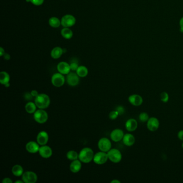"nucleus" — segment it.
Here are the masks:
<instances>
[{"label": "nucleus", "mask_w": 183, "mask_h": 183, "mask_svg": "<svg viewBox=\"0 0 183 183\" xmlns=\"http://www.w3.org/2000/svg\"><path fill=\"white\" fill-rule=\"evenodd\" d=\"M35 103L38 108L45 109L49 106L51 100L49 97L46 94L39 93L37 97H35Z\"/></svg>", "instance_id": "1"}, {"label": "nucleus", "mask_w": 183, "mask_h": 183, "mask_svg": "<svg viewBox=\"0 0 183 183\" xmlns=\"http://www.w3.org/2000/svg\"><path fill=\"white\" fill-rule=\"evenodd\" d=\"M94 153L92 149L89 147L83 148L79 154V159L82 163H89L93 161Z\"/></svg>", "instance_id": "2"}, {"label": "nucleus", "mask_w": 183, "mask_h": 183, "mask_svg": "<svg viewBox=\"0 0 183 183\" xmlns=\"http://www.w3.org/2000/svg\"><path fill=\"white\" fill-rule=\"evenodd\" d=\"M33 118L37 123L42 124L45 123L49 118V115L44 109H40L33 113Z\"/></svg>", "instance_id": "3"}, {"label": "nucleus", "mask_w": 183, "mask_h": 183, "mask_svg": "<svg viewBox=\"0 0 183 183\" xmlns=\"http://www.w3.org/2000/svg\"><path fill=\"white\" fill-rule=\"evenodd\" d=\"M108 159L114 163H118L122 159V154L118 149L115 148L111 149L108 152Z\"/></svg>", "instance_id": "4"}, {"label": "nucleus", "mask_w": 183, "mask_h": 183, "mask_svg": "<svg viewBox=\"0 0 183 183\" xmlns=\"http://www.w3.org/2000/svg\"><path fill=\"white\" fill-rule=\"evenodd\" d=\"M61 25L64 27H71L76 23V18L71 14H67L64 16L61 20Z\"/></svg>", "instance_id": "5"}, {"label": "nucleus", "mask_w": 183, "mask_h": 183, "mask_svg": "<svg viewBox=\"0 0 183 183\" xmlns=\"http://www.w3.org/2000/svg\"><path fill=\"white\" fill-rule=\"evenodd\" d=\"M108 159V155L106 152L101 151L94 155L93 161L95 163L101 165L106 163Z\"/></svg>", "instance_id": "6"}, {"label": "nucleus", "mask_w": 183, "mask_h": 183, "mask_svg": "<svg viewBox=\"0 0 183 183\" xmlns=\"http://www.w3.org/2000/svg\"><path fill=\"white\" fill-rule=\"evenodd\" d=\"M51 82L54 86L61 87L63 86L65 82L64 75L60 73H55L51 78Z\"/></svg>", "instance_id": "7"}, {"label": "nucleus", "mask_w": 183, "mask_h": 183, "mask_svg": "<svg viewBox=\"0 0 183 183\" xmlns=\"http://www.w3.org/2000/svg\"><path fill=\"white\" fill-rule=\"evenodd\" d=\"M98 147L101 151L108 152L111 149L112 145L109 139L106 137H103L98 141Z\"/></svg>", "instance_id": "8"}, {"label": "nucleus", "mask_w": 183, "mask_h": 183, "mask_svg": "<svg viewBox=\"0 0 183 183\" xmlns=\"http://www.w3.org/2000/svg\"><path fill=\"white\" fill-rule=\"evenodd\" d=\"M22 180L25 183H35L37 182L38 177L35 172L27 171L24 172L22 176Z\"/></svg>", "instance_id": "9"}, {"label": "nucleus", "mask_w": 183, "mask_h": 183, "mask_svg": "<svg viewBox=\"0 0 183 183\" xmlns=\"http://www.w3.org/2000/svg\"><path fill=\"white\" fill-rule=\"evenodd\" d=\"M66 81L70 86H76L79 83V77L77 73L71 71L67 75Z\"/></svg>", "instance_id": "10"}, {"label": "nucleus", "mask_w": 183, "mask_h": 183, "mask_svg": "<svg viewBox=\"0 0 183 183\" xmlns=\"http://www.w3.org/2000/svg\"><path fill=\"white\" fill-rule=\"evenodd\" d=\"M49 140V134L45 130L40 131L37 136V142L40 146L46 145Z\"/></svg>", "instance_id": "11"}, {"label": "nucleus", "mask_w": 183, "mask_h": 183, "mask_svg": "<svg viewBox=\"0 0 183 183\" xmlns=\"http://www.w3.org/2000/svg\"><path fill=\"white\" fill-rule=\"evenodd\" d=\"M39 154L42 158L49 159L53 154V151L50 147L47 145H44L40 147Z\"/></svg>", "instance_id": "12"}, {"label": "nucleus", "mask_w": 183, "mask_h": 183, "mask_svg": "<svg viewBox=\"0 0 183 183\" xmlns=\"http://www.w3.org/2000/svg\"><path fill=\"white\" fill-rule=\"evenodd\" d=\"M148 130L151 132H155L158 130L159 126V122L157 118L155 117L150 118L147 123Z\"/></svg>", "instance_id": "13"}, {"label": "nucleus", "mask_w": 183, "mask_h": 183, "mask_svg": "<svg viewBox=\"0 0 183 183\" xmlns=\"http://www.w3.org/2000/svg\"><path fill=\"white\" fill-rule=\"evenodd\" d=\"M57 69L59 73H61L63 75H67L71 71L70 64L64 61L60 62L57 64Z\"/></svg>", "instance_id": "14"}, {"label": "nucleus", "mask_w": 183, "mask_h": 183, "mask_svg": "<svg viewBox=\"0 0 183 183\" xmlns=\"http://www.w3.org/2000/svg\"><path fill=\"white\" fill-rule=\"evenodd\" d=\"M124 132L120 129H115L111 133V139L114 142H118L123 139L124 136Z\"/></svg>", "instance_id": "15"}, {"label": "nucleus", "mask_w": 183, "mask_h": 183, "mask_svg": "<svg viewBox=\"0 0 183 183\" xmlns=\"http://www.w3.org/2000/svg\"><path fill=\"white\" fill-rule=\"evenodd\" d=\"M25 148L26 150L30 153L35 154L39 152L40 148L39 145L37 142H36L33 141H29V142H27Z\"/></svg>", "instance_id": "16"}, {"label": "nucleus", "mask_w": 183, "mask_h": 183, "mask_svg": "<svg viewBox=\"0 0 183 183\" xmlns=\"http://www.w3.org/2000/svg\"><path fill=\"white\" fill-rule=\"evenodd\" d=\"M128 101L133 106H139L142 104L143 99L141 96L137 94H134L129 96Z\"/></svg>", "instance_id": "17"}, {"label": "nucleus", "mask_w": 183, "mask_h": 183, "mask_svg": "<svg viewBox=\"0 0 183 183\" xmlns=\"http://www.w3.org/2000/svg\"><path fill=\"white\" fill-rule=\"evenodd\" d=\"M137 120L134 119H128L127 121H126V124H125V127L127 130H128V132H134L135 130H137Z\"/></svg>", "instance_id": "18"}, {"label": "nucleus", "mask_w": 183, "mask_h": 183, "mask_svg": "<svg viewBox=\"0 0 183 183\" xmlns=\"http://www.w3.org/2000/svg\"><path fill=\"white\" fill-rule=\"evenodd\" d=\"M69 168H70V170L73 173H77L79 172L82 168L81 161L79 159V160L78 159L74 161H72L70 164Z\"/></svg>", "instance_id": "19"}, {"label": "nucleus", "mask_w": 183, "mask_h": 183, "mask_svg": "<svg viewBox=\"0 0 183 183\" xmlns=\"http://www.w3.org/2000/svg\"><path fill=\"white\" fill-rule=\"evenodd\" d=\"M123 141L124 145L128 147L132 146L135 142V137L131 134L127 133L124 135V137L123 139Z\"/></svg>", "instance_id": "20"}, {"label": "nucleus", "mask_w": 183, "mask_h": 183, "mask_svg": "<svg viewBox=\"0 0 183 183\" xmlns=\"http://www.w3.org/2000/svg\"><path fill=\"white\" fill-rule=\"evenodd\" d=\"M64 53V49H62L60 47H55L51 51V57H52L54 59H59L60 57L62 56Z\"/></svg>", "instance_id": "21"}, {"label": "nucleus", "mask_w": 183, "mask_h": 183, "mask_svg": "<svg viewBox=\"0 0 183 183\" xmlns=\"http://www.w3.org/2000/svg\"><path fill=\"white\" fill-rule=\"evenodd\" d=\"M11 172L15 176L20 177L22 176L24 173V170L22 166L19 164H16L11 169Z\"/></svg>", "instance_id": "22"}, {"label": "nucleus", "mask_w": 183, "mask_h": 183, "mask_svg": "<svg viewBox=\"0 0 183 183\" xmlns=\"http://www.w3.org/2000/svg\"><path fill=\"white\" fill-rule=\"evenodd\" d=\"M49 24L50 27L53 28H58L61 25V20L57 17H52L49 19Z\"/></svg>", "instance_id": "23"}, {"label": "nucleus", "mask_w": 183, "mask_h": 183, "mask_svg": "<svg viewBox=\"0 0 183 183\" xmlns=\"http://www.w3.org/2000/svg\"><path fill=\"white\" fill-rule=\"evenodd\" d=\"M10 79V75L7 72L2 71L0 73V83L1 84L5 86V84L9 83Z\"/></svg>", "instance_id": "24"}, {"label": "nucleus", "mask_w": 183, "mask_h": 183, "mask_svg": "<svg viewBox=\"0 0 183 183\" xmlns=\"http://www.w3.org/2000/svg\"><path fill=\"white\" fill-rule=\"evenodd\" d=\"M61 34L64 39H70L73 37V32L70 27H64L61 31Z\"/></svg>", "instance_id": "25"}, {"label": "nucleus", "mask_w": 183, "mask_h": 183, "mask_svg": "<svg viewBox=\"0 0 183 183\" xmlns=\"http://www.w3.org/2000/svg\"><path fill=\"white\" fill-rule=\"evenodd\" d=\"M37 106L35 105V103H33L32 101H29L28 103H27L25 106V111L30 114H32L35 112L37 111Z\"/></svg>", "instance_id": "26"}, {"label": "nucleus", "mask_w": 183, "mask_h": 183, "mask_svg": "<svg viewBox=\"0 0 183 183\" xmlns=\"http://www.w3.org/2000/svg\"><path fill=\"white\" fill-rule=\"evenodd\" d=\"M76 73L79 77H85L88 74V69L84 66H79Z\"/></svg>", "instance_id": "27"}, {"label": "nucleus", "mask_w": 183, "mask_h": 183, "mask_svg": "<svg viewBox=\"0 0 183 183\" xmlns=\"http://www.w3.org/2000/svg\"><path fill=\"white\" fill-rule=\"evenodd\" d=\"M67 158L71 161H74L79 159V154L75 150H70L67 153Z\"/></svg>", "instance_id": "28"}, {"label": "nucleus", "mask_w": 183, "mask_h": 183, "mask_svg": "<svg viewBox=\"0 0 183 183\" xmlns=\"http://www.w3.org/2000/svg\"><path fill=\"white\" fill-rule=\"evenodd\" d=\"M139 119L141 122H146V121H148V120L149 119V115L148 113H147L146 112H142L139 115Z\"/></svg>", "instance_id": "29"}, {"label": "nucleus", "mask_w": 183, "mask_h": 183, "mask_svg": "<svg viewBox=\"0 0 183 183\" xmlns=\"http://www.w3.org/2000/svg\"><path fill=\"white\" fill-rule=\"evenodd\" d=\"M45 0H26L27 2H31L35 6H40L44 2Z\"/></svg>", "instance_id": "30"}, {"label": "nucleus", "mask_w": 183, "mask_h": 183, "mask_svg": "<svg viewBox=\"0 0 183 183\" xmlns=\"http://www.w3.org/2000/svg\"><path fill=\"white\" fill-rule=\"evenodd\" d=\"M169 99V95L166 92H163L161 93V100L163 101V103H167Z\"/></svg>", "instance_id": "31"}, {"label": "nucleus", "mask_w": 183, "mask_h": 183, "mask_svg": "<svg viewBox=\"0 0 183 183\" xmlns=\"http://www.w3.org/2000/svg\"><path fill=\"white\" fill-rule=\"evenodd\" d=\"M119 115V113L117 111H112L109 113V118L111 120H115L117 119Z\"/></svg>", "instance_id": "32"}, {"label": "nucleus", "mask_w": 183, "mask_h": 183, "mask_svg": "<svg viewBox=\"0 0 183 183\" xmlns=\"http://www.w3.org/2000/svg\"><path fill=\"white\" fill-rule=\"evenodd\" d=\"M69 64H70L71 71H76L78 68V67H79L78 63L75 61H73Z\"/></svg>", "instance_id": "33"}, {"label": "nucleus", "mask_w": 183, "mask_h": 183, "mask_svg": "<svg viewBox=\"0 0 183 183\" xmlns=\"http://www.w3.org/2000/svg\"><path fill=\"white\" fill-rule=\"evenodd\" d=\"M116 111H117L119 113V115H121L124 114V112H125V109L123 106H119L117 107V108H116Z\"/></svg>", "instance_id": "34"}, {"label": "nucleus", "mask_w": 183, "mask_h": 183, "mask_svg": "<svg viewBox=\"0 0 183 183\" xmlns=\"http://www.w3.org/2000/svg\"><path fill=\"white\" fill-rule=\"evenodd\" d=\"M13 182L10 178H5L3 179L2 183H12Z\"/></svg>", "instance_id": "35"}, {"label": "nucleus", "mask_w": 183, "mask_h": 183, "mask_svg": "<svg viewBox=\"0 0 183 183\" xmlns=\"http://www.w3.org/2000/svg\"><path fill=\"white\" fill-rule=\"evenodd\" d=\"M178 137L181 141H183V130H181L178 133Z\"/></svg>", "instance_id": "36"}, {"label": "nucleus", "mask_w": 183, "mask_h": 183, "mask_svg": "<svg viewBox=\"0 0 183 183\" xmlns=\"http://www.w3.org/2000/svg\"><path fill=\"white\" fill-rule=\"evenodd\" d=\"M30 93H31V94L33 96V97H36L39 94L37 91L35 90H33L31 91V92Z\"/></svg>", "instance_id": "37"}, {"label": "nucleus", "mask_w": 183, "mask_h": 183, "mask_svg": "<svg viewBox=\"0 0 183 183\" xmlns=\"http://www.w3.org/2000/svg\"><path fill=\"white\" fill-rule=\"evenodd\" d=\"M179 25H180V28H181V31L183 32V17L181 18L180 21H179Z\"/></svg>", "instance_id": "38"}, {"label": "nucleus", "mask_w": 183, "mask_h": 183, "mask_svg": "<svg viewBox=\"0 0 183 183\" xmlns=\"http://www.w3.org/2000/svg\"><path fill=\"white\" fill-rule=\"evenodd\" d=\"M3 57L5 60H9L10 59V55H9L8 53H5V54L3 55Z\"/></svg>", "instance_id": "39"}, {"label": "nucleus", "mask_w": 183, "mask_h": 183, "mask_svg": "<svg viewBox=\"0 0 183 183\" xmlns=\"http://www.w3.org/2000/svg\"><path fill=\"white\" fill-rule=\"evenodd\" d=\"M5 51L4 49H3L2 47H0V55L1 57H2L5 54Z\"/></svg>", "instance_id": "40"}, {"label": "nucleus", "mask_w": 183, "mask_h": 183, "mask_svg": "<svg viewBox=\"0 0 183 183\" xmlns=\"http://www.w3.org/2000/svg\"><path fill=\"white\" fill-rule=\"evenodd\" d=\"M111 183H120V181H118V180H117V179H114V180H113V181H111Z\"/></svg>", "instance_id": "41"}, {"label": "nucleus", "mask_w": 183, "mask_h": 183, "mask_svg": "<svg viewBox=\"0 0 183 183\" xmlns=\"http://www.w3.org/2000/svg\"><path fill=\"white\" fill-rule=\"evenodd\" d=\"M15 183H24V181H20V180H18V181H16Z\"/></svg>", "instance_id": "42"}, {"label": "nucleus", "mask_w": 183, "mask_h": 183, "mask_svg": "<svg viewBox=\"0 0 183 183\" xmlns=\"http://www.w3.org/2000/svg\"><path fill=\"white\" fill-rule=\"evenodd\" d=\"M5 87H9V86H10V84H9V83H8V84H5Z\"/></svg>", "instance_id": "43"}, {"label": "nucleus", "mask_w": 183, "mask_h": 183, "mask_svg": "<svg viewBox=\"0 0 183 183\" xmlns=\"http://www.w3.org/2000/svg\"><path fill=\"white\" fill-rule=\"evenodd\" d=\"M181 147H182V148H183V144H182V145H181Z\"/></svg>", "instance_id": "44"}]
</instances>
